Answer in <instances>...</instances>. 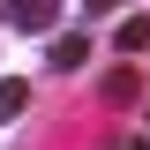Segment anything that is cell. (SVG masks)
Instances as JSON below:
<instances>
[{
	"mask_svg": "<svg viewBox=\"0 0 150 150\" xmlns=\"http://www.w3.org/2000/svg\"><path fill=\"white\" fill-rule=\"evenodd\" d=\"M0 15L23 30H53V0H0Z\"/></svg>",
	"mask_w": 150,
	"mask_h": 150,
	"instance_id": "cell-1",
	"label": "cell"
},
{
	"mask_svg": "<svg viewBox=\"0 0 150 150\" xmlns=\"http://www.w3.org/2000/svg\"><path fill=\"white\" fill-rule=\"evenodd\" d=\"M83 60H90V38H83V30H60L53 38V68L68 75V68H83Z\"/></svg>",
	"mask_w": 150,
	"mask_h": 150,
	"instance_id": "cell-2",
	"label": "cell"
},
{
	"mask_svg": "<svg viewBox=\"0 0 150 150\" xmlns=\"http://www.w3.org/2000/svg\"><path fill=\"white\" fill-rule=\"evenodd\" d=\"M112 45H120V53H150V15H128L112 30Z\"/></svg>",
	"mask_w": 150,
	"mask_h": 150,
	"instance_id": "cell-3",
	"label": "cell"
},
{
	"mask_svg": "<svg viewBox=\"0 0 150 150\" xmlns=\"http://www.w3.org/2000/svg\"><path fill=\"white\" fill-rule=\"evenodd\" d=\"M23 105H30V83L8 75V83H0V120H23Z\"/></svg>",
	"mask_w": 150,
	"mask_h": 150,
	"instance_id": "cell-4",
	"label": "cell"
},
{
	"mask_svg": "<svg viewBox=\"0 0 150 150\" xmlns=\"http://www.w3.org/2000/svg\"><path fill=\"white\" fill-rule=\"evenodd\" d=\"M105 98H112V105H128V98H135V75H128V68H112V75H105Z\"/></svg>",
	"mask_w": 150,
	"mask_h": 150,
	"instance_id": "cell-5",
	"label": "cell"
},
{
	"mask_svg": "<svg viewBox=\"0 0 150 150\" xmlns=\"http://www.w3.org/2000/svg\"><path fill=\"white\" fill-rule=\"evenodd\" d=\"M120 150H150V135H135V143H120Z\"/></svg>",
	"mask_w": 150,
	"mask_h": 150,
	"instance_id": "cell-6",
	"label": "cell"
},
{
	"mask_svg": "<svg viewBox=\"0 0 150 150\" xmlns=\"http://www.w3.org/2000/svg\"><path fill=\"white\" fill-rule=\"evenodd\" d=\"M83 8H90V15H98V8H112V0H83Z\"/></svg>",
	"mask_w": 150,
	"mask_h": 150,
	"instance_id": "cell-7",
	"label": "cell"
}]
</instances>
